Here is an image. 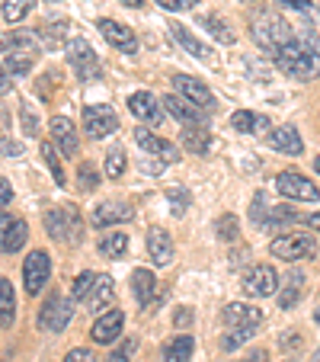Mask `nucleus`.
I'll return each instance as SVG.
<instances>
[{"label": "nucleus", "instance_id": "1", "mask_svg": "<svg viewBox=\"0 0 320 362\" xmlns=\"http://www.w3.org/2000/svg\"><path fill=\"white\" fill-rule=\"evenodd\" d=\"M275 64H279V71L285 77H292V81H314V77H320V48L314 45V42H301L295 39L292 45H285L275 55Z\"/></svg>", "mask_w": 320, "mask_h": 362}, {"label": "nucleus", "instance_id": "2", "mask_svg": "<svg viewBox=\"0 0 320 362\" xmlns=\"http://www.w3.org/2000/svg\"><path fill=\"white\" fill-rule=\"evenodd\" d=\"M250 35L263 52H269V55H279L282 48L295 42V29L288 26L279 13H273V10L256 13V20L250 23Z\"/></svg>", "mask_w": 320, "mask_h": 362}, {"label": "nucleus", "instance_id": "3", "mask_svg": "<svg viewBox=\"0 0 320 362\" xmlns=\"http://www.w3.org/2000/svg\"><path fill=\"white\" fill-rule=\"evenodd\" d=\"M42 225H45L48 238H55L58 244H68V247L81 244V215H77L71 205H55V209H48Z\"/></svg>", "mask_w": 320, "mask_h": 362}, {"label": "nucleus", "instance_id": "4", "mask_svg": "<svg viewBox=\"0 0 320 362\" xmlns=\"http://www.w3.org/2000/svg\"><path fill=\"white\" fill-rule=\"evenodd\" d=\"M68 62H71V68L77 71V77H81L83 83L102 81V64H100V58H96V52L90 48L87 39H71L68 42Z\"/></svg>", "mask_w": 320, "mask_h": 362}, {"label": "nucleus", "instance_id": "5", "mask_svg": "<svg viewBox=\"0 0 320 362\" xmlns=\"http://www.w3.org/2000/svg\"><path fill=\"white\" fill-rule=\"evenodd\" d=\"M71 315H74L71 298L52 295V298H45V305H42V311H39V330H45V334H61L71 324Z\"/></svg>", "mask_w": 320, "mask_h": 362}, {"label": "nucleus", "instance_id": "6", "mask_svg": "<svg viewBox=\"0 0 320 362\" xmlns=\"http://www.w3.org/2000/svg\"><path fill=\"white\" fill-rule=\"evenodd\" d=\"M119 129V116L112 112V106L106 103H90L83 106V132L90 138H106Z\"/></svg>", "mask_w": 320, "mask_h": 362}, {"label": "nucleus", "instance_id": "7", "mask_svg": "<svg viewBox=\"0 0 320 362\" xmlns=\"http://www.w3.org/2000/svg\"><path fill=\"white\" fill-rule=\"evenodd\" d=\"M240 288H244V295H250V298H269V295H275V288H279V273H275L273 267H266V263L250 267L244 273Z\"/></svg>", "mask_w": 320, "mask_h": 362}, {"label": "nucleus", "instance_id": "8", "mask_svg": "<svg viewBox=\"0 0 320 362\" xmlns=\"http://www.w3.org/2000/svg\"><path fill=\"white\" fill-rule=\"evenodd\" d=\"M52 279V260L45 250H32L23 263V282H26V295H39L45 282Z\"/></svg>", "mask_w": 320, "mask_h": 362}, {"label": "nucleus", "instance_id": "9", "mask_svg": "<svg viewBox=\"0 0 320 362\" xmlns=\"http://www.w3.org/2000/svg\"><path fill=\"white\" fill-rule=\"evenodd\" d=\"M269 253L279 260H304L314 253V238L311 234H282L269 244Z\"/></svg>", "mask_w": 320, "mask_h": 362}, {"label": "nucleus", "instance_id": "10", "mask_svg": "<svg viewBox=\"0 0 320 362\" xmlns=\"http://www.w3.org/2000/svg\"><path fill=\"white\" fill-rule=\"evenodd\" d=\"M275 189L288 199H301V202H317L320 199L317 186L307 183V177H301V173H295V170H282L279 177H275Z\"/></svg>", "mask_w": 320, "mask_h": 362}, {"label": "nucleus", "instance_id": "11", "mask_svg": "<svg viewBox=\"0 0 320 362\" xmlns=\"http://www.w3.org/2000/svg\"><path fill=\"white\" fill-rule=\"evenodd\" d=\"M135 141H138V148H141L148 158H157V160H164V164H177V160H179V148H177V144L167 141V138L150 135L148 129H135Z\"/></svg>", "mask_w": 320, "mask_h": 362}, {"label": "nucleus", "instance_id": "12", "mask_svg": "<svg viewBox=\"0 0 320 362\" xmlns=\"http://www.w3.org/2000/svg\"><path fill=\"white\" fill-rule=\"evenodd\" d=\"M221 321L227 324V330H256L263 324V311L244 301H231V305L221 311Z\"/></svg>", "mask_w": 320, "mask_h": 362}, {"label": "nucleus", "instance_id": "13", "mask_svg": "<svg viewBox=\"0 0 320 362\" xmlns=\"http://www.w3.org/2000/svg\"><path fill=\"white\" fill-rule=\"evenodd\" d=\"M173 87H177L179 96H186L189 103H196L198 110L215 112V96H211V90L205 87L202 81H196V77H189V74H173Z\"/></svg>", "mask_w": 320, "mask_h": 362}, {"label": "nucleus", "instance_id": "14", "mask_svg": "<svg viewBox=\"0 0 320 362\" xmlns=\"http://www.w3.org/2000/svg\"><path fill=\"white\" fill-rule=\"evenodd\" d=\"M96 29L102 33V39L109 42V45H116L119 52H125V55H135V52H138V39H135V33H131L125 23L102 16V20L96 23Z\"/></svg>", "mask_w": 320, "mask_h": 362}, {"label": "nucleus", "instance_id": "15", "mask_svg": "<svg viewBox=\"0 0 320 362\" xmlns=\"http://www.w3.org/2000/svg\"><path fill=\"white\" fill-rule=\"evenodd\" d=\"M122 327H125V315L122 311H102L100 317L93 321V327H90V340L100 343V346H106V343H116V337H122Z\"/></svg>", "mask_w": 320, "mask_h": 362}, {"label": "nucleus", "instance_id": "16", "mask_svg": "<svg viewBox=\"0 0 320 362\" xmlns=\"http://www.w3.org/2000/svg\"><path fill=\"white\" fill-rule=\"evenodd\" d=\"M160 106H164L173 119H179V122H186V125H205V119H208V112L198 110L196 103H189L179 93H167L164 100H160Z\"/></svg>", "mask_w": 320, "mask_h": 362}, {"label": "nucleus", "instance_id": "17", "mask_svg": "<svg viewBox=\"0 0 320 362\" xmlns=\"http://www.w3.org/2000/svg\"><path fill=\"white\" fill-rule=\"evenodd\" d=\"M129 110L135 119H141V122H150V125H160L164 122V106L154 100V93H148V90H138V93L129 96Z\"/></svg>", "mask_w": 320, "mask_h": 362}, {"label": "nucleus", "instance_id": "18", "mask_svg": "<svg viewBox=\"0 0 320 362\" xmlns=\"http://www.w3.org/2000/svg\"><path fill=\"white\" fill-rule=\"evenodd\" d=\"M266 141H269V148L282 151L288 158H301V154H304V141H301V132L295 129V125H279V129H273L266 135Z\"/></svg>", "mask_w": 320, "mask_h": 362}, {"label": "nucleus", "instance_id": "19", "mask_svg": "<svg viewBox=\"0 0 320 362\" xmlns=\"http://www.w3.org/2000/svg\"><path fill=\"white\" fill-rule=\"evenodd\" d=\"M131 205L129 202H102L93 209V215H90V221H93L96 228H109V225H122V221H131Z\"/></svg>", "mask_w": 320, "mask_h": 362}, {"label": "nucleus", "instance_id": "20", "mask_svg": "<svg viewBox=\"0 0 320 362\" xmlns=\"http://www.w3.org/2000/svg\"><path fill=\"white\" fill-rule=\"evenodd\" d=\"M148 253L154 267H170L173 263V238L164 228H150L148 231Z\"/></svg>", "mask_w": 320, "mask_h": 362}, {"label": "nucleus", "instance_id": "21", "mask_svg": "<svg viewBox=\"0 0 320 362\" xmlns=\"http://www.w3.org/2000/svg\"><path fill=\"white\" fill-rule=\"evenodd\" d=\"M52 138L61 144L64 158H77V151H81V141H77V129H74V122H71V119H64V116H55V119H52Z\"/></svg>", "mask_w": 320, "mask_h": 362}, {"label": "nucleus", "instance_id": "22", "mask_svg": "<svg viewBox=\"0 0 320 362\" xmlns=\"http://www.w3.org/2000/svg\"><path fill=\"white\" fill-rule=\"evenodd\" d=\"M167 29H170V35H173V39H177L179 45L186 48V55L198 58V62H211V48L205 45V42H198L196 35H192L189 29L183 26V23H170V26H167Z\"/></svg>", "mask_w": 320, "mask_h": 362}, {"label": "nucleus", "instance_id": "23", "mask_svg": "<svg viewBox=\"0 0 320 362\" xmlns=\"http://www.w3.org/2000/svg\"><path fill=\"white\" fill-rule=\"evenodd\" d=\"M231 129L240 132V135H269V119L263 112H250V110H237L231 116Z\"/></svg>", "mask_w": 320, "mask_h": 362}, {"label": "nucleus", "instance_id": "24", "mask_svg": "<svg viewBox=\"0 0 320 362\" xmlns=\"http://www.w3.org/2000/svg\"><path fill=\"white\" fill-rule=\"evenodd\" d=\"M112 298H116V282H112L109 276H100L93 292H90V298H87V308L93 315H102V308H109Z\"/></svg>", "mask_w": 320, "mask_h": 362}, {"label": "nucleus", "instance_id": "25", "mask_svg": "<svg viewBox=\"0 0 320 362\" xmlns=\"http://www.w3.org/2000/svg\"><path fill=\"white\" fill-rule=\"evenodd\" d=\"M192 349H196V340H192L189 334H177L164 346V353H160V362H189L192 359Z\"/></svg>", "mask_w": 320, "mask_h": 362}, {"label": "nucleus", "instance_id": "26", "mask_svg": "<svg viewBox=\"0 0 320 362\" xmlns=\"http://www.w3.org/2000/svg\"><path fill=\"white\" fill-rule=\"evenodd\" d=\"M131 292H135L138 305L148 308V305H150V298H154V292H157V279H154V273H150V269H135V273H131Z\"/></svg>", "mask_w": 320, "mask_h": 362}, {"label": "nucleus", "instance_id": "27", "mask_svg": "<svg viewBox=\"0 0 320 362\" xmlns=\"http://www.w3.org/2000/svg\"><path fill=\"white\" fill-rule=\"evenodd\" d=\"M100 253L106 260H122L129 253V234L125 231H109L100 238Z\"/></svg>", "mask_w": 320, "mask_h": 362}, {"label": "nucleus", "instance_id": "28", "mask_svg": "<svg viewBox=\"0 0 320 362\" xmlns=\"http://www.w3.org/2000/svg\"><path fill=\"white\" fill-rule=\"evenodd\" d=\"M179 138H183V148L192 151V154H208V148H211V135L202 125H186Z\"/></svg>", "mask_w": 320, "mask_h": 362}, {"label": "nucleus", "instance_id": "29", "mask_svg": "<svg viewBox=\"0 0 320 362\" xmlns=\"http://www.w3.org/2000/svg\"><path fill=\"white\" fill-rule=\"evenodd\" d=\"M16 317V295L7 279H0V327H10Z\"/></svg>", "mask_w": 320, "mask_h": 362}, {"label": "nucleus", "instance_id": "30", "mask_svg": "<svg viewBox=\"0 0 320 362\" xmlns=\"http://www.w3.org/2000/svg\"><path fill=\"white\" fill-rule=\"evenodd\" d=\"M64 35H68V20H55V23H45L39 29V39L45 48H61L64 45Z\"/></svg>", "mask_w": 320, "mask_h": 362}, {"label": "nucleus", "instance_id": "31", "mask_svg": "<svg viewBox=\"0 0 320 362\" xmlns=\"http://www.w3.org/2000/svg\"><path fill=\"white\" fill-rule=\"evenodd\" d=\"M26 238H29L26 221L16 218V221H13V228H10V231L4 234V240H0V250H4V253H16L23 244H26Z\"/></svg>", "mask_w": 320, "mask_h": 362}, {"label": "nucleus", "instance_id": "32", "mask_svg": "<svg viewBox=\"0 0 320 362\" xmlns=\"http://www.w3.org/2000/svg\"><path fill=\"white\" fill-rule=\"evenodd\" d=\"M4 64H7L10 74L26 77L29 71H32V55H29V52H20V48H10L7 55H4Z\"/></svg>", "mask_w": 320, "mask_h": 362}, {"label": "nucleus", "instance_id": "33", "mask_svg": "<svg viewBox=\"0 0 320 362\" xmlns=\"http://www.w3.org/2000/svg\"><path fill=\"white\" fill-rule=\"evenodd\" d=\"M32 7H35V0H4L0 13H4V20L7 23H20V20H26V13Z\"/></svg>", "mask_w": 320, "mask_h": 362}, {"label": "nucleus", "instance_id": "34", "mask_svg": "<svg viewBox=\"0 0 320 362\" xmlns=\"http://www.w3.org/2000/svg\"><path fill=\"white\" fill-rule=\"evenodd\" d=\"M202 29H208L211 35H215V39L221 42V45H234V33L231 29H227V23L225 20H218V16H202Z\"/></svg>", "mask_w": 320, "mask_h": 362}, {"label": "nucleus", "instance_id": "35", "mask_svg": "<svg viewBox=\"0 0 320 362\" xmlns=\"http://www.w3.org/2000/svg\"><path fill=\"white\" fill-rule=\"evenodd\" d=\"M13 48H20V52H29V55H39V48H42V39H39V33H29V29H16L13 35Z\"/></svg>", "mask_w": 320, "mask_h": 362}, {"label": "nucleus", "instance_id": "36", "mask_svg": "<svg viewBox=\"0 0 320 362\" xmlns=\"http://www.w3.org/2000/svg\"><path fill=\"white\" fill-rule=\"evenodd\" d=\"M42 158H45V164H48V170H52V177H55V183L68 186V177H64V170H61V158H58V151L48 141H42Z\"/></svg>", "mask_w": 320, "mask_h": 362}, {"label": "nucleus", "instance_id": "37", "mask_svg": "<svg viewBox=\"0 0 320 362\" xmlns=\"http://www.w3.org/2000/svg\"><path fill=\"white\" fill-rule=\"evenodd\" d=\"M96 279H100V276L90 273V269H87V273H81L74 279V286H71V298H74V301H87L90 292H93V286H96Z\"/></svg>", "mask_w": 320, "mask_h": 362}, {"label": "nucleus", "instance_id": "38", "mask_svg": "<svg viewBox=\"0 0 320 362\" xmlns=\"http://www.w3.org/2000/svg\"><path fill=\"white\" fill-rule=\"evenodd\" d=\"M77 186H81L83 192H93L96 186H100V173H96V167L90 164V160L77 164Z\"/></svg>", "mask_w": 320, "mask_h": 362}, {"label": "nucleus", "instance_id": "39", "mask_svg": "<svg viewBox=\"0 0 320 362\" xmlns=\"http://www.w3.org/2000/svg\"><path fill=\"white\" fill-rule=\"evenodd\" d=\"M215 234H218L221 240H237L240 238V221L234 218V215H221V218L215 221Z\"/></svg>", "mask_w": 320, "mask_h": 362}, {"label": "nucleus", "instance_id": "40", "mask_svg": "<svg viewBox=\"0 0 320 362\" xmlns=\"http://www.w3.org/2000/svg\"><path fill=\"white\" fill-rule=\"evenodd\" d=\"M298 295H301V273H295L292 279H288V286H285V292L279 295V308L282 311H288V308L298 301Z\"/></svg>", "mask_w": 320, "mask_h": 362}, {"label": "nucleus", "instance_id": "41", "mask_svg": "<svg viewBox=\"0 0 320 362\" xmlns=\"http://www.w3.org/2000/svg\"><path fill=\"white\" fill-rule=\"evenodd\" d=\"M125 173V154L119 148H112L109 154H106V177L109 180H119Z\"/></svg>", "mask_w": 320, "mask_h": 362}, {"label": "nucleus", "instance_id": "42", "mask_svg": "<svg viewBox=\"0 0 320 362\" xmlns=\"http://www.w3.org/2000/svg\"><path fill=\"white\" fill-rule=\"evenodd\" d=\"M135 349H138V337H129V340H122V346L112 349L109 359H106V362H131Z\"/></svg>", "mask_w": 320, "mask_h": 362}, {"label": "nucleus", "instance_id": "43", "mask_svg": "<svg viewBox=\"0 0 320 362\" xmlns=\"http://www.w3.org/2000/svg\"><path fill=\"white\" fill-rule=\"evenodd\" d=\"M253 334H256V330H227V334H225V340H221V346H225L227 353H234V349H237V346H244V343L250 340Z\"/></svg>", "mask_w": 320, "mask_h": 362}, {"label": "nucleus", "instance_id": "44", "mask_svg": "<svg viewBox=\"0 0 320 362\" xmlns=\"http://www.w3.org/2000/svg\"><path fill=\"white\" fill-rule=\"evenodd\" d=\"M279 346H282V356H295L301 349V334L298 330H288L285 337H279Z\"/></svg>", "mask_w": 320, "mask_h": 362}, {"label": "nucleus", "instance_id": "45", "mask_svg": "<svg viewBox=\"0 0 320 362\" xmlns=\"http://www.w3.org/2000/svg\"><path fill=\"white\" fill-rule=\"evenodd\" d=\"M167 199H170V205H173L170 212L179 218V215L186 212V205H189V196H186V192H179V189H170V192H167Z\"/></svg>", "mask_w": 320, "mask_h": 362}, {"label": "nucleus", "instance_id": "46", "mask_svg": "<svg viewBox=\"0 0 320 362\" xmlns=\"http://www.w3.org/2000/svg\"><path fill=\"white\" fill-rule=\"evenodd\" d=\"M64 362H96V353L93 349H87V346H77V349H71V353L64 356Z\"/></svg>", "mask_w": 320, "mask_h": 362}, {"label": "nucleus", "instance_id": "47", "mask_svg": "<svg viewBox=\"0 0 320 362\" xmlns=\"http://www.w3.org/2000/svg\"><path fill=\"white\" fill-rule=\"evenodd\" d=\"M20 122H23V132H26V135H39V122H35V116L26 110V106L20 110Z\"/></svg>", "mask_w": 320, "mask_h": 362}, {"label": "nucleus", "instance_id": "48", "mask_svg": "<svg viewBox=\"0 0 320 362\" xmlns=\"http://www.w3.org/2000/svg\"><path fill=\"white\" fill-rule=\"evenodd\" d=\"M154 4L164 10H192L198 0H154Z\"/></svg>", "mask_w": 320, "mask_h": 362}, {"label": "nucleus", "instance_id": "49", "mask_svg": "<svg viewBox=\"0 0 320 362\" xmlns=\"http://www.w3.org/2000/svg\"><path fill=\"white\" fill-rule=\"evenodd\" d=\"M10 202H13V186H10V180L0 177V212H4Z\"/></svg>", "mask_w": 320, "mask_h": 362}, {"label": "nucleus", "instance_id": "50", "mask_svg": "<svg viewBox=\"0 0 320 362\" xmlns=\"http://www.w3.org/2000/svg\"><path fill=\"white\" fill-rule=\"evenodd\" d=\"M189 321H192L189 308H179L177 315H173V324H177V327H189Z\"/></svg>", "mask_w": 320, "mask_h": 362}, {"label": "nucleus", "instance_id": "51", "mask_svg": "<svg viewBox=\"0 0 320 362\" xmlns=\"http://www.w3.org/2000/svg\"><path fill=\"white\" fill-rule=\"evenodd\" d=\"M141 170L144 173H154V177H157V173L164 170V160H148V158H144L141 160Z\"/></svg>", "mask_w": 320, "mask_h": 362}, {"label": "nucleus", "instance_id": "52", "mask_svg": "<svg viewBox=\"0 0 320 362\" xmlns=\"http://www.w3.org/2000/svg\"><path fill=\"white\" fill-rule=\"evenodd\" d=\"M279 4L282 7H288V10H311L314 7L311 0H279Z\"/></svg>", "mask_w": 320, "mask_h": 362}, {"label": "nucleus", "instance_id": "53", "mask_svg": "<svg viewBox=\"0 0 320 362\" xmlns=\"http://www.w3.org/2000/svg\"><path fill=\"white\" fill-rule=\"evenodd\" d=\"M13 215H7V212H0V240H4V234L10 231V228H13Z\"/></svg>", "mask_w": 320, "mask_h": 362}, {"label": "nucleus", "instance_id": "54", "mask_svg": "<svg viewBox=\"0 0 320 362\" xmlns=\"http://www.w3.org/2000/svg\"><path fill=\"white\" fill-rule=\"evenodd\" d=\"M0 151H4V154H10V158H20V154H23V148L16 141H4V144H0Z\"/></svg>", "mask_w": 320, "mask_h": 362}, {"label": "nucleus", "instance_id": "55", "mask_svg": "<svg viewBox=\"0 0 320 362\" xmlns=\"http://www.w3.org/2000/svg\"><path fill=\"white\" fill-rule=\"evenodd\" d=\"M244 362H269V353L266 349H253V353L244 356Z\"/></svg>", "mask_w": 320, "mask_h": 362}, {"label": "nucleus", "instance_id": "56", "mask_svg": "<svg viewBox=\"0 0 320 362\" xmlns=\"http://www.w3.org/2000/svg\"><path fill=\"white\" fill-rule=\"evenodd\" d=\"M10 90V71H7V64H0V93H7Z\"/></svg>", "mask_w": 320, "mask_h": 362}, {"label": "nucleus", "instance_id": "57", "mask_svg": "<svg viewBox=\"0 0 320 362\" xmlns=\"http://www.w3.org/2000/svg\"><path fill=\"white\" fill-rule=\"evenodd\" d=\"M10 48H13V39H10V35H0V55H7Z\"/></svg>", "mask_w": 320, "mask_h": 362}, {"label": "nucleus", "instance_id": "58", "mask_svg": "<svg viewBox=\"0 0 320 362\" xmlns=\"http://www.w3.org/2000/svg\"><path fill=\"white\" fill-rule=\"evenodd\" d=\"M307 228H314V231H320V212L307 215Z\"/></svg>", "mask_w": 320, "mask_h": 362}, {"label": "nucleus", "instance_id": "59", "mask_svg": "<svg viewBox=\"0 0 320 362\" xmlns=\"http://www.w3.org/2000/svg\"><path fill=\"white\" fill-rule=\"evenodd\" d=\"M119 4H125V7H131V10L144 7V0H119Z\"/></svg>", "mask_w": 320, "mask_h": 362}, {"label": "nucleus", "instance_id": "60", "mask_svg": "<svg viewBox=\"0 0 320 362\" xmlns=\"http://www.w3.org/2000/svg\"><path fill=\"white\" fill-rule=\"evenodd\" d=\"M314 170L320 173V154H317V158H314Z\"/></svg>", "mask_w": 320, "mask_h": 362}, {"label": "nucleus", "instance_id": "61", "mask_svg": "<svg viewBox=\"0 0 320 362\" xmlns=\"http://www.w3.org/2000/svg\"><path fill=\"white\" fill-rule=\"evenodd\" d=\"M314 321H317V324H320V308H317V311H314Z\"/></svg>", "mask_w": 320, "mask_h": 362}, {"label": "nucleus", "instance_id": "62", "mask_svg": "<svg viewBox=\"0 0 320 362\" xmlns=\"http://www.w3.org/2000/svg\"><path fill=\"white\" fill-rule=\"evenodd\" d=\"M314 362H320V349H317V353H314Z\"/></svg>", "mask_w": 320, "mask_h": 362}, {"label": "nucleus", "instance_id": "63", "mask_svg": "<svg viewBox=\"0 0 320 362\" xmlns=\"http://www.w3.org/2000/svg\"><path fill=\"white\" fill-rule=\"evenodd\" d=\"M244 4H256V0H244Z\"/></svg>", "mask_w": 320, "mask_h": 362}, {"label": "nucleus", "instance_id": "64", "mask_svg": "<svg viewBox=\"0 0 320 362\" xmlns=\"http://www.w3.org/2000/svg\"><path fill=\"white\" fill-rule=\"evenodd\" d=\"M48 4H52V0H48ZM55 4H58V0H55Z\"/></svg>", "mask_w": 320, "mask_h": 362}]
</instances>
